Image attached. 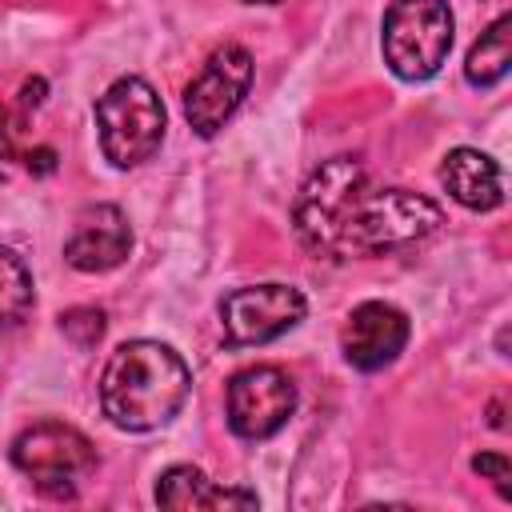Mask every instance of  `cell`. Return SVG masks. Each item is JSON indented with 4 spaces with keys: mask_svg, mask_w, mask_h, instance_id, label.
I'll return each mask as SVG.
<instances>
[{
    "mask_svg": "<svg viewBox=\"0 0 512 512\" xmlns=\"http://www.w3.org/2000/svg\"><path fill=\"white\" fill-rule=\"evenodd\" d=\"M472 472L476 476H484V480H492L496 484V492L504 496V500H512V464H508V456H500V452H480V456H472Z\"/></svg>",
    "mask_w": 512,
    "mask_h": 512,
    "instance_id": "cell-16",
    "label": "cell"
},
{
    "mask_svg": "<svg viewBox=\"0 0 512 512\" xmlns=\"http://www.w3.org/2000/svg\"><path fill=\"white\" fill-rule=\"evenodd\" d=\"M192 372L160 340H124L100 372V408L124 432L164 428L188 400Z\"/></svg>",
    "mask_w": 512,
    "mask_h": 512,
    "instance_id": "cell-2",
    "label": "cell"
},
{
    "mask_svg": "<svg viewBox=\"0 0 512 512\" xmlns=\"http://www.w3.org/2000/svg\"><path fill=\"white\" fill-rule=\"evenodd\" d=\"M0 160H16V144H12V124H8V112L0 104Z\"/></svg>",
    "mask_w": 512,
    "mask_h": 512,
    "instance_id": "cell-19",
    "label": "cell"
},
{
    "mask_svg": "<svg viewBox=\"0 0 512 512\" xmlns=\"http://www.w3.org/2000/svg\"><path fill=\"white\" fill-rule=\"evenodd\" d=\"M24 168H28L32 176H52V172H56V148L40 144V148L24 152Z\"/></svg>",
    "mask_w": 512,
    "mask_h": 512,
    "instance_id": "cell-17",
    "label": "cell"
},
{
    "mask_svg": "<svg viewBox=\"0 0 512 512\" xmlns=\"http://www.w3.org/2000/svg\"><path fill=\"white\" fill-rule=\"evenodd\" d=\"M452 8L448 0H392L380 24L384 64L396 80H428L452 52Z\"/></svg>",
    "mask_w": 512,
    "mask_h": 512,
    "instance_id": "cell-4",
    "label": "cell"
},
{
    "mask_svg": "<svg viewBox=\"0 0 512 512\" xmlns=\"http://www.w3.org/2000/svg\"><path fill=\"white\" fill-rule=\"evenodd\" d=\"M244 4H268V0H244Z\"/></svg>",
    "mask_w": 512,
    "mask_h": 512,
    "instance_id": "cell-20",
    "label": "cell"
},
{
    "mask_svg": "<svg viewBox=\"0 0 512 512\" xmlns=\"http://www.w3.org/2000/svg\"><path fill=\"white\" fill-rule=\"evenodd\" d=\"M308 312V300L292 284H248L220 300V328L228 348H260L292 332Z\"/></svg>",
    "mask_w": 512,
    "mask_h": 512,
    "instance_id": "cell-6",
    "label": "cell"
},
{
    "mask_svg": "<svg viewBox=\"0 0 512 512\" xmlns=\"http://www.w3.org/2000/svg\"><path fill=\"white\" fill-rule=\"evenodd\" d=\"M268 4H280V0H268Z\"/></svg>",
    "mask_w": 512,
    "mask_h": 512,
    "instance_id": "cell-21",
    "label": "cell"
},
{
    "mask_svg": "<svg viewBox=\"0 0 512 512\" xmlns=\"http://www.w3.org/2000/svg\"><path fill=\"white\" fill-rule=\"evenodd\" d=\"M440 184H444V192L460 204V208H468V212H492V208H500L504 204V172H500V164L488 156V152H480V148H452L444 160H440Z\"/></svg>",
    "mask_w": 512,
    "mask_h": 512,
    "instance_id": "cell-11",
    "label": "cell"
},
{
    "mask_svg": "<svg viewBox=\"0 0 512 512\" xmlns=\"http://www.w3.org/2000/svg\"><path fill=\"white\" fill-rule=\"evenodd\" d=\"M512 68V16H500L492 20L480 40L468 48V60H464V80L472 88H496Z\"/></svg>",
    "mask_w": 512,
    "mask_h": 512,
    "instance_id": "cell-13",
    "label": "cell"
},
{
    "mask_svg": "<svg viewBox=\"0 0 512 512\" xmlns=\"http://www.w3.org/2000/svg\"><path fill=\"white\" fill-rule=\"evenodd\" d=\"M156 504L176 512H200V508H256L260 500L248 488H220L196 464H172L156 480Z\"/></svg>",
    "mask_w": 512,
    "mask_h": 512,
    "instance_id": "cell-12",
    "label": "cell"
},
{
    "mask_svg": "<svg viewBox=\"0 0 512 512\" xmlns=\"http://www.w3.org/2000/svg\"><path fill=\"white\" fill-rule=\"evenodd\" d=\"M440 224L444 212L436 200L376 184L360 156L324 160L292 204L296 240L316 260H368L400 252L428 240Z\"/></svg>",
    "mask_w": 512,
    "mask_h": 512,
    "instance_id": "cell-1",
    "label": "cell"
},
{
    "mask_svg": "<svg viewBox=\"0 0 512 512\" xmlns=\"http://www.w3.org/2000/svg\"><path fill=\"white\" fill-rule=\"evenodd\" d=\"M296 412V384L276 364L240 368L228 380V428L240 440L276 436Z\"/></svg>",
    "mask_w": 512,
    "mask_h": 512,
    "instance_id": "cell-8",
    "label": "cell"
},
{
    "mask_svg": "<svg viewBox=\"0 0 512 512\" xmlns=\"http://www.w3.org/2000/svg\"><path fill=\"white\" fill-rule=\"evenodd\" d=\"M104 328H108V320H104V312L92 308V304H80V308L60 312V332H64L76 348H96L100 336H104Z\"/></svg>",
    "mask_w": 512,
    "mask_h": 512,
    "instance_id": "cell-15",
    "label": "cell"
},
{
    "mask_svg": "<svg viewBox=\"0 0 512 512\" xmlns=\"http://www.w3.org/2000/svg\"><path fill=\"white\" fill-rule=\"evenodd\" d=\"M0 180H4V172H0Z\"/></svg>",
    "mask_w": 512,
    "mask_h": 512,
    "instance_id": "cell-22",
    "label": "cell"
},
{
    "mask_svg": "<svg viewBox=\"0 0 512 512\" xmlns=\"http://www.w3.org/2000/svg\"><path fill=\"white\" fill-rule=\"evenodd\" d=\"M408 336H412V324L396 304L364 300L348 312V320L340 328V352L352 368L380 372L408 348Z\"/></svg>",
    "mask_w": 512,
    "mask_h": 512,
    "instance_id": "cell-9",
    "label": "cell"
},
{
    "mask_svg": "<svg viewBox=\"0 0 512 512\" xmlns=\"http://www.w3.org/2000/svg\"><path fill=\"white\" fill-rule=\"evenodd\" d=\"M44 92H48V80H44V76L24 80V88H20V108H24V112L40 108V104H44Z\"/></svg>",
    "mask_w": 512,
    "mask_h": 512,
    "instance_id": "cell-18",
    "label": "cell"
},
{
    "mask_svg": "<svg viewBox=\"0 0 512 512\" xmlns=\"http://www.w3.org/2000/svg\"><path fill=\"white\" fill-rule=\"evenodd\" d=\"M32 272L20 260V252L0 244V324H24L32 312Z\"/></svg>",
    "mask_w": 512,
    "mask_h": 512,
    "instance_id": "cell-14",
    "label": "cell"
},
{
    "mask_svg": "<svg viewBox=\"0 0 512 512\" xmlns=\"http://www.w3.org/2000/svg\"><path fill=\"white\" fill-rule=\"evenodd\" d=\"M100 152L112 168H140L164 144L168 112L144 76H120L96 100Z\"/></svg>",
    "mask_w": 512,
    "mask_h": 512,
    "instance_id": "cell-3",
    "label": "cell"
},
{
    "mask_svg": "<svg viewBox=\"0 0 512 512\" xmlns=\"http://www.w3.org/2000/svg\"><path fill=\"white\" fill-rule=\"evenodd\" d=\"M12 464L48 496H72L96 468L92 440L64 420H36L12 440Z\"/></svg>",
    "mask_w": 512,
    "mask_h": 512,
    "instance_id": "cell-5",
    "label": "cell"
},
{
    "mask_svg": "<svg viewBox=\"0 0 512 512\" xmlns=\"http://www.w3.org/2000/svg\"><path fill=\"white\" fill-rule=\"evenodd\" d=\"M252 76H256L252 52L244 44H220L204 60L196 80L184 88V116H188L192 132L212 140L232 120V112L244 104V96L252 88Z\"/></svg>",
    "mask_w": 512,
    "mask_h": 512,
    "instance_id": "cell-7",
    "label": "cell"
},
{
    "mask_svg": "<svg viewBox=\"0 0 512 512\" xmlns=\"http://www.w3.org/2000/svg\"><path fill=\"white\" fill-rule=\"evenodd\" d=\"M128 252L132 224L120 204H88L64 240V260L76 272H112L128 260Z\"/></svg>",
    "mask_w": 512,
    "mask_h": 512,
    "instance_id": "cell-10",
    "label": "cell"
}]
</instances>
